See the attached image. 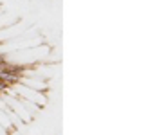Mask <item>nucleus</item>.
Returning <instances> with one entry per match:
<instances>
[{
  "instance_id": "nucleus-1",
  "label": "nucleus",
  "mask_w": 155,
  "mask_h": 135,
  "mask_svg": "<svg viewBox=\"0 0 155 135\" xmlns=\"http://www.w3.org/2000/svg\"><path fill=\"white\" fill-rule=\"evenodd\" d=\"M5 63V56L4 54H0V65H4Z\"/></svg>"
}]
</instances>
